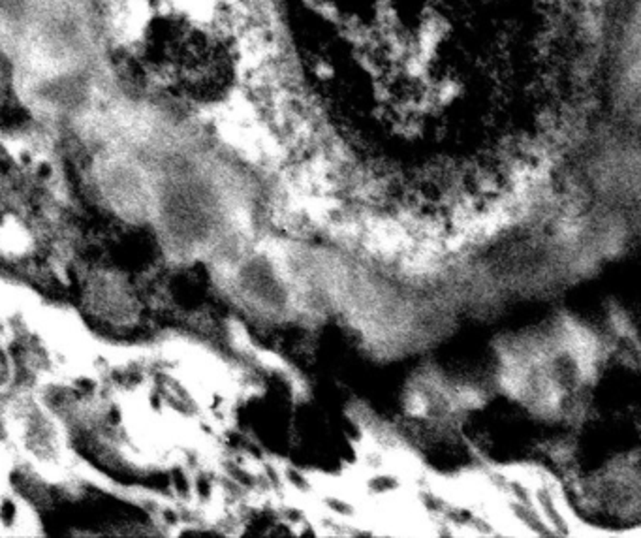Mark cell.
Returning <instances> with one entry per match:
<instances>
[{
    "label": "cell",
    "mask_w": 641,
    "mask_h": 538,
    "mask_svg": "<svg viewBox=\"0 0 641 538\" xmlns=\"http://www.w3.org/2000/svg\"><path fill=\"white\" fill-rule=\"evenodd\" d=\"M145 70L171 93L194 102H213L233 79V57L213 30L179 16L156 17L142 44Z\"/></svg>",
    "instance_id": "cell-2"
},
{
    "label": "cell",
    "mask_w": 641,
    "mask_h": 538,
    "mask_svg": "<svg viewBox=\"0 0 641 538\" xmlns=\"http://www.w3.org/2000/svg\"><path fill=\"white\" fill-rule=\"evenodd\" d=\"M279 11L311 108L417 193L526 171L604 74L608 0H279Z\"/></svg>",
    "instance_id": "cell-1"
}]
</instances>
